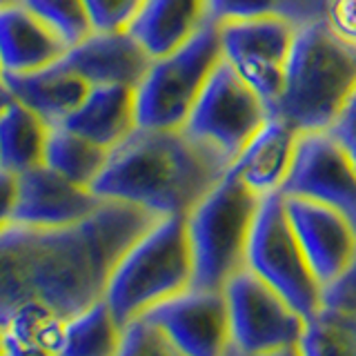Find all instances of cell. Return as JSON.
<instances>
[{"label":"cell","mask_w":356,"mask_h":356,"mask_svg":"<svg viewBox=\"0 0 356 356\" xmlns=\"http://www.w3.org/2000/svg\"><path fill=\"white\" fill-rule=\"evenodd\" d=\"M343 316V314H341ZM348 321H350V325L354 327V332H356V316H348Z\"/></svg>","instance_id":"8d00e7d4"},{"label":"cell","mask_w":356,"mask_h":356,"mask_svg":"<svg viewBox=\"0 0 356 356\" xmlns=\"http://www.w3.org/2000/svg\"><path fill=\"white\" fill-rule=\"evenodd\" d=\"M267 118L270 111L263 100L222 58L200 92L183 131L232 167Z\"/></svg>","instance_id":"ba28073f"},{"label":"cell","mask_w":356,"mask_h":356,"mask_svg":"<svg viewBox=\"0 0 356 356\" xmlns=\"http://www.w3.org/2000/svg\"><path fill=\"white\" fill-rule=\"evenodd\" d=\"M248 270L272 285L307 321L323 309V287L296 238L281 192L261 200L248 245Z\"/></svg>","instance_id":"52a82bcc"},{"label":"cell","mask_w":356,"mask_h":356,"mask_svg":"<svg viewBox=\"0 0 356 356\" xmlns=\"http://www.w3.org/2000/svg\"><path fill=\"white\" fill-rule=\"evenodd\" d=\"M161 216L103 200L94 214L65 227L0 232V327L22 307H42L63 321L105 298L114 267Z\"/></svg>","instance_id":"6da1fadb"},{"label":"cell","mask_w":356,"mask_h":356,"mask_svg":"<svg viewBox=\"0 0 356 356\" xmlns=\"http://www.w3.org/2000/svg\"><path fill=\"white\" fill-rule=\"evenodd\" d=\"M323 309L343 316H356V254L348 270L323 289Z\"/></svg>","instance_id":"f1b7e54d"},{"label":"cell","mask_w":356,"mask_h":356,"mask_svg":"<svg viewBox=\"0 0 356 356\" xmlns=\"http://www.w3.org/2000/svg\"><path fill=\"white\" fill-rule=\"evenodd\" d=\"M109 152L63 125L49 127L44 145V165L76 185L89 187L103 172Z\"/></svg>","instance_id":"603a6c76"},{"label":"cell","mask_w":356,"mask_h":356,"mask_svg":"<svg viewBox=\"0 0 356 356\" xmlns=\"http://www.w3.org/2000/svg\"><path fill=\"white\" fill-rule=\"evenodd\" d=\"M261 196L232 170L185 216L194 289H225L248 267V245Z\"/></svg>","instance_id":"5b68a950"},{"label":"cell","mask_w":356,"mask_h":356,"mask_svg":"<svg viewBox=\"0 0 356 356\" xmlns=\"http://www.w3.org/2000/svg\"><path fill=\"white\" fill-rule=\"evenodd\" d=\"M300 352L303 356H356V332L348 316L321 309L307 321Z\"/></svg>","instance_id":"d4e9b609"},{"label":"cell","mask_w":356,"mask_h":356,"mask_svg":"<svg viewBox=\"0 0 356 356\" xmlns=\"http://www.w3.org/2000/svg\"><path fill=\"white\" fill-rule=\"evenodd\" d=\"M207 3L209 20L216 25L245 18L276 16L300 27L325 18L327 0H207Z\"/></svg>","instance_id":"cb8c5ba5"},{"label":"cell","mask_w":356,"mask_h":356,"mask_svg":"<svg viewBox=\"0 0 356 356\" xmlns=\"http://www.w3.org/2000/svg\"><path fill=\"white\" fill-rule=\"evenodd\" d=\"M9 100H11V96H9V92L3 87V83H0V111H3L7 105H9Z\"/></svg>","instance_id":"e575fe53"},{"label":"cell","mask_w":356,"mask_h":356,"mask_svg":"<svg viewBox=\"0 0 356 356\" xmlns=\"http://www.w3.org/2000/svg\"><path fill=\"white\" fill-rule=\"evenodd\" d=\"M103 198L89 187L76 185L47 165L18 174L14 222L25 227H65L94 214Z\"/></svg>","instance_id":"5bb4252c"},{"label":"cell","mask_w":356,"mask_h":356,"mask_svg":"<svg viewBox=\"0 0 356 356\" xmlns=\"http://www.w3.org/2000/svg\"><path fill=\"white\" fill-rule=\"evenodd\" d=\"M0 83L11 98L38 114L49 127L63 125L92 87L63 58L25 74H0Z\"/></svg>","instance_id":"2e32d148"},{"label":"cell","mask_w":356,"mask_h":356,"mask_svg":"<svg viewBox=\"0 0 356 356\" xmlns=\"http://www.w3.org/2000/svg\"><path fill=\"white\" fill-rule=\"evenodd\" d=\"M281 194L334 207L356 229V163L332 131L300 134Z\"/></svg>","instance_id":"8fae6325"},{"label":"cell","mask_w":356,"mask_h":356,"mask_svg":"<svg viewBox=\"0 0 356 356\" xmlns=\"http://www.w3.org/2000/svg\"><path fill=\"white\" fill-rule=\"evenodd\" d=\"M356 94V47L325 20L296 29L274 116L298 134L330 131Z\"/></svg>","instance_id":"3957f363"},{"label":"cell","mask_w":356,"mask_h":356,"mask_svg":"<svg viewBox=\"0 0 356 356\" xmlns=\"http://www.w3.org/2000/svg\"><path fill=\"white\" fill-rule=\"evenodd\" d=\"M220 60V33L211 20L178 49L154 58L136 85L138 127L183 129Z\"/></svg>","instance_id":"8992f818"},{"label":"cell","mask_w":356,"mask_h":356,"mask_svg":"<svg viewBox=\"0 0 356 356\" xmlns=\"http://www.w3.org/2000/svg\"><path fill=\"white\" fill-rule=\"evenodd\" d=\"M63 127L81 134L103 149H114L131 131L136 120V87L127 85H92L85 100Z\"/></svg>","instance_id":"ffe728a7"},{"label":"cell","mask_w":356,"mask_h":356,"mask_svg":"<svg viewBox=\"0 0 356 356\" xmlns=\"http://www.w3.org/2000/svg\"><path fill=\"white\" fill-rule=\"evenodd\" d=\"M229 167L183 129H143L109 149L92 192L156 216H187Z\"/></svg>","instance_id":"7a4b0ae2"},{"label":"cell","mask_w":356,"mask_h":356,"mask_svg":"<svg viewBox=\"0 0 356 356\" xmlns=\"http://www.w3.org/2000/svg\"><path fill=\"white\" fill-rule=\"evenodd\" d=\"M232 356H267L300 345L307 318L245 267L225 285Z\"/></svg>","instance_id":"9c48e42d"},{"label":"cell","mask_w":356,"mask_h":356,"mask_svg":"<svg viewBox=\"0 0 356 356\" xmlns=\"http://www.w3.org/2000/svg\"><path fill=\"white\" fill-rule=\"evenodd\" d=\"M323 20L332 31L356 47V0H327Z\"/></svg>","instance_id":"f546056e"},{"label":"cell","mask_w":356,"mask_h":356,"mask_svg":"<svg viewBox=\"0 0 356 356\" xmlns=\"http://www.w3.org/2000/svg\"><path fill=\"white\" fill-rule=\"evenodd\" d=\"M20 3L31 14H36L65 42L67 49L94 33L92 18L83 0H20Z\"/></svg>","instance_id":"484cf974"},{"label":"cell","mask_w":356,"mask_h":356,"mask_svg":"<svg viewBox=\"0 0 356 356\" xmlns=\"http://www.w3.org/2000/svg\"><path fill=\"white\" fill-rule=\"evenodd\" d=\"M267 356H303V352H300V345H296V348H287V350L274 352V354H267Z\"/></svg>","instance_id":"836d02e7"},{"label":"cell","mask_w":356,"mask_h":356,"mask_svg":"<svg viewBox=\"0 0 356 356\" xmlns=\"http://www.w3.org/2000/svg\"><path fill=\"white\" fill-rule=\"evenodd\" d=\"M185 356H232L229 309L222 289H187L143 316Z\"/></svg>","instance_id":"7c38bea8"},{"label":"cell","mask_w":356,"mask_h":356,"mask_svg":"<svg viewBox=\"0 0 356 356\" xmlns=\"http://www.w3.org/2000/svg\"><path fill=\"white\" fill-rule=\"evenodd\" d=\"M207 22V0H143L127 31L152 58H161L194 38Z\"/></svg>","instance_id":"d6986e66"},{"label":"cell","mask_w":356,"mask_h":356,"mask_svg":"<svg viewBox=\"0 0 356 356\" xmlns=\"http://www.w3.org/2000/svg\"><path fill=\"white\" fill-rule=\"evenodd\" d=\"M152 56L125 31H94L65 51L63 63L89 85L136 87L152 65Z\"/></svg>","instance_id":"9a60e30c"},{"label":"cell","mask_w":356,"mask_h":356,"mask_svg":"<svg viewBox=\"0 0 356 356\" xmlns=\"http://www.w3.org/2000/svg\"><path fill=\"white\" fill-rule=\"evenodd\" d=\"M14 3H18V0H0V9L7 7V5H14Z\"/></svg>","instance_id":"d590c367"},{"label":"cell","mask_w":356,"mask_h":356,"mask_svg":"<svg viewBox=\"0 0 356 356\" xmlns=\"http://www.w3.org/2000/svg\"><path fill=\"white\" fill-rule=\"evenodd\" d=\"M125 327L114 318L105 300L65 321L56 356H118Z\"/></svg>","instance_id":"7402d4cb"},{"label":"cell","mask_w":356,"mask_h":356,"mask_svg":"<svg viewBox=\"0 0 356 356\" xmlns=\"http://www.w3.org/2000/svg\"><path fill=\"white\" fill-rule=\"evenodd\" d=\"M118 356H185L165 334L149 321L138 318L122 332Z\"/></svg>","instance_id":"4316f807"},{"label":"cell","mask_w":356,"mask_h":356,"mask_svg":"<svg viewBox=\"0 0 356 356\" xmlns=\"http://www.w3.org/2000/svg\"><path fill=\"white\" fill-rule=\"evenodd\" d=\"M18 198V176L0 167V232L14 222V209Z\"/></svg>","instance_id":"1f68e13d"},{"label":"cell","mask_w":356,"mask_h":356,"mask_svg":"<svg viewBox=\"0 0 356 356\" xmlns=\"http://www.w3.org/2000/svg\"><path fill=\"white\" fill-rule=\"evenodd\" d=\"M65 51V42L20 0L0 9V74L40 70L60 60Z\"/></svg>","instance_id":"ac0fdd59"},{"label":"cell","mask_w":356,"mask_h":356,"mask_svg":"<svg viewBox=\"0 0 356 356\" xmlns=\"http://www.w3.org/2000/svg\"><path fill=\"white\" fill-rule=\"evenodd\" d=\"M194 263L185 216H163L122 254L105 289V303L122 327L192 289Z\"/></svg>","instance_id":"277c9868"},{"label":"cell","mask_w":356,"mask_h":356,"mask_svg":"<svg viewBox=\"0 0 356 356\" xmlns=\"http://www.w3.org/2000/svg\"><path fill=\"white\" fill-rule=\"evenodd\" d=\"M330 131L343 143V147L350 152V156L356 163V94L350 100L348 109H345L341 118L337 120V125H334Z\"/></svg>","instance_id":"d6a6232c"},{"label":"cell","mask_w":356,"mask_h":356,"mask_svg":"<svg viewBox=\"0 0 356 356\" xmlns=\"http://www.w3.org/2000/svg\"><path fill=\"white\" fill-rule=\"evenodd\" d=\"M47 136V122L11 98L0 111V167L18 176L42 165Z\"/></svg>","instance_id":"44dd1931"},{"label":"cell","mask_w":356,"mask_h":356,"mask_svg":"<svg viewBox=\"0 0 356 356\" xmlns=\"http://www.w3.org/2000/svg\"><path fill=\"white\" fill-rule=\"evenodd\" d=\"M285 209L312 270L325 289L352 263L356 229L341 211L309 198L285 196Z\"/></svg>","instance_id":"4fadbf2b"},{"label":"cell","mask_w":356,"mask_h":356,"mask_svg":"<svg viewBox=\"0 0 356 356\" xmlns=\"http://www.w3.org/2000/svg\"><path fill=\"white\" fill-rule=\"evenodd\" d=\"M94 31H125L143 0H83Z\"/></svg>","instance_id":"83f0119b"},{"label":"cell","mask_w":356,"mask_h":356,"mask_svg":"<svg viewBox=\"0 0 356 356\" xmlns=\"http://www.w3.org/2000/svg\"><path fill=\"white\" fill-rule=\"evenodd\" d=\"M298 136L300 134L292 125L270 116L229 170L261 198L278 194L292 172Z\"/></svg>","instance_id":"e0dca14e"},{"label":"cell","mask_w":356,"mask_h":356,"mask_svg":"<svg viewBox=\"0 0 356 356\" xmlns=\"http://www.w3.org/2000/svg\"><path fill=\"white\" fill-rule=\"evenodd\" d=\"M296 25L263 16L218 25L222 58L248 83L274 116L285 83V67L294 47Z\"/></svg>","instance_id":"30bf717a"},{"label":"cell","mask_w":356,"mask_h":356,"mask_svg":"<svg viewBox=\"0 0 356 356\" xmlns=\"http://www.w3.org/2000/svg\"><path fill=\"white\" fill-rule=\"evenodd\" d=\"M0 356H56V352L20 337V334L0 330Z\"/></svg>","instance_id":"4dcf8cb0"}]
</instances>
